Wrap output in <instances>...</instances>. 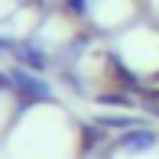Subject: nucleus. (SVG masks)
I'll list each match as a JSON object with an SVG mask.
<instances>
[{
    "label": "nucleus",
    "instance_id": "nucleus-3",
    "mask_svg": "<svg viewBox=\"0 0 159 159\" xmlns=\"http://www.w3.org/2000/svg\"><path fill=\"white\" fill-rule=\"evenodd\" d=\"M94 124H101L104 130H133V127H146V120L143 117H133V114H101L94 117Z\"/></svg>",
    "mask_w": 159,
    "mask_h": 159
},
{
    "label": "nucleus",
    "instance_id": "nucleus-4",
    "mask_svg": "<svg viewBox=\"0 0 159 159\" xmlns=\"http://www.w3.org/2000/svg\"><path fill=\"white\" fill-rule=\"evenodd\" d=\"M16 55H20V59H23V65H30L33 71H42V68H46V65H49L46 52H39V49H33V46H23V49H20Z\"/></svg>",
    "mask_w": 159,
    "mask_h": 159
},
{
    "label": "nucleus",
    "instance_id": "nucleus-1",
    "mask_svg": "<svg viewBox=\"0 0 159 159\" xmlns=\"http://www.w3.org/2000/svg\"><path fill=\"white\" fill-rule=\"evenodd\" d=\"M114 146L124 149V153H133V156L153 153V149L159 146V130H153V127H133V130H124V133L114 140Z\"/></svg>",
    "mask_w": 159,
    "mask_h": 159
},
{
    "label": "nucleus",
    "instance_id": "nucleus-2",
    "mask_svg": "<svg viewBox=\"0 0 159 159\" xmlns=\"http://www.w3.org/2000/svg\"><path fill=\"white\" fill-rule=\"evenodd\" d=\"M94 101L101 107H120V111H133V107H140V98L130 94V91H117V88H107L101 91V94H94Z\"/></svg>",
    "mask_w": 159,
    "mask_h": 159
}]
</instances>
